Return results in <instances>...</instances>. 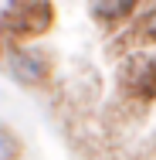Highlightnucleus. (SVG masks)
<instances>
[{
    "label": "nucleus",
    "instance_id": "5",
    "mask_svg": "<svg viewBox=\"0 0 156 160\" xmlns=\"http://www.w3.org/2000/svg\"><path fill=\"white\" fill-rule=\"evenodd\" d=\"M139 38L143 41H156V3L149 7V14L139 21Z\"/></svg>",
    "mask_w": 156,
    "mask_h": 160
},
{
    "label": "nucleus",
    "instance_id": "4",
    "mask_svg": "<svg viewBox=\"0 0 156 160\" xmlns=\"http://www.w3.org/2000/svg\"><path fill=\"white\" fill-rule=\"evenodd\" d=\"M136 3L139 0H92L88 10H92L95 21H122L136 10Z\"/></svg>",
    "mask_w": 156,
    "mask_h": 160
},
{
    "label": "nucleus",
    "instance_id": "1",
    "mask_svg": "<svg viewBox=\"0 0 156 160\" xmlns=\"http://www.w3.org/2000/svg\"><path fill=\"white\" fill-rule=\"evenodd\" d=\"M54 21V7L48 0H7L3 10V28L14 34H41L51 28Z\"/></svg>",
    "mask_w": 156,
    "mask_h": 160
},
{
    "label": "nucleus",
    "instance_id": "3",
    "mask_svg": "<svg viewBox=\"0 0 156 160\" xmlns=\"http://www.w3.org/2000/svg\"><path fill=\"white\" fill-rule=\"evenodd\" d=\"M7 68L17 82L24 85H34V82H44L48 72H51V62L41 48H10L7 55Z\"/></svg>",
    "mask_w": 156,
    "mask_h": 160
},
{
    "label": "nucleus",
    "instance_id": "6",
    "mask_svg": "<svg viewBox=\"0 0 156 160\" xmlns=\"http://www.w3.org/2000/svg\"><path fill=\"white\" fill-rule=\"evenodd\" d=\"M14 157H17V140L0 129V160H14Z\"/></svg>",
    "mask_w": 156,
    "mask_h": 160
},
{
    "label": "nucleus",
    "instance_id": "2",
    "mask_svg": "<svg viewBox=\"0 0 156 160\" xmlns=\"http://www.w3.org/2000/svg\"><path fill=\"white\" fill-rule=\"evenodd\" d=\"M122 85L129 96L153 102L156 99V58L153 55H132L122 68Z\"/></svg>",
    "mask_w": 156,
    "mask_h": 160
}]
</instances>
